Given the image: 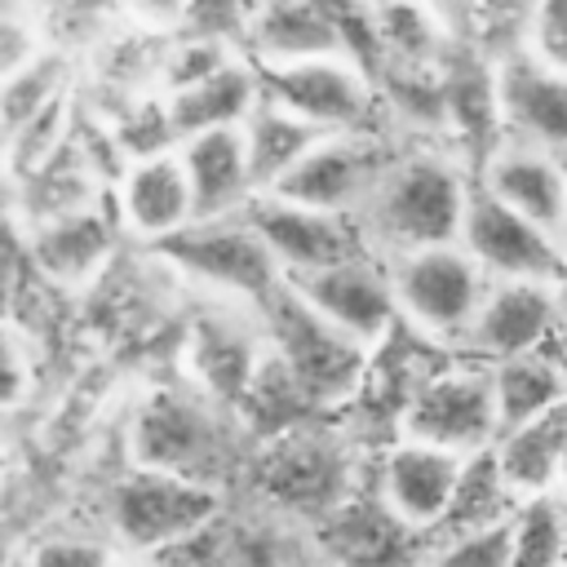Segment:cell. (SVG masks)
Returning a JSON list of instances; mask_svg holds the SVG:
<instances>
[{"instance_id": "cell-32", "label": "cell", "mask_w": 567, "mask_h": 567, "mask_svg": "<svg viewBox=\"0 0 567 567\" xmlns=\"http://www.w3.org/2000/svg\"><path fill=\"white\" fill-rule=\"evenodd\" d=\"M66 137H71V93L58 97L53 106H44L40 115H31L22 128L9 133V173L22 182V177L35 173Z\"/></svg>"}, {"instance_id": "cell-2", "label": "cell", "mask_w": 567, "mask_h": 567, "mask_svg": "<svg viewBox=\"0 0 567 567\" xmlns=\"http://www.w3.org/2000/svg\"><path fill=\"white\" fill-rule=\"evenodd\" d=\"M257 319L270 337V350L288 363V372L301 381L310 403L323 408H346L372 363V346L359 337L341 332L332 319H323L284 275V284L257 306Z\"/></svg>"}, {"instance_id": "cell-20", "label": "cell", "mask_w": 567, "mask_h": 567, "mask_svg": "<svg viewBox=\"0 0 567 567\" xmlns=\"http://www.w3.org/2000/svg\"><path fill=\"white\" fill-rule=\"evenodd\" d=\"M120 221L159 244L168 235H177L182 226L195 221V195H190V177L177 151L168 155H151V159H133L120 177Z\"/></svg>"}, {"instance_id": "cell-41", "label": "cell", "mask_w": 567, "mask_h": 567, "mask_svg": "<svg viewBox=\"0 0 567 567\" xmlns=\"http://www.w3.org/2000/svg\"><path fill=\"white\" fill-rule=\"evenodd\" d=\"M252 4H257V0H252Z\"/></svg>"}, {"instance_id": "cell-25", "label": "cell", "mask_w": 567, "mask_h": 567, "mask_svg": "<svg viewBox=\"0 0 567 567\" xmlns=\"http://www.w3.org/2000/svg\"><path fill=\"white\" fill-rule=\"evenodd\" d=\"M323 137H328V128H319V124L284 111L279 102L261 97L252 106V115L244 120V142H248V164H252L257 195L275 190Z\"/></svg>"}, {"instance_id": "cell-1", "label": "cell", "mask_w": 567, "mask_h": 567, "mask_svg": "<svg viewBox=\"0 0 567 567\" xmlns=\"http://www.w3.org/2000/svg\"><path fill=\"white\" fill-rule=\"evenodd\" d=\"M465 204H470V182L452 159L408 155L390 164L372 199L354 213V226L377 257L394 261L416 248L456 244Z\"/></svg>"}, {"instance_id": "cell-6", "label": "cell", "mask_w": 567, "mask_h": 567, "mask_svg": "<svg viewBox=\"0 0 567 567\" xmlns=\"http://www.w3.org/2000/svg\"><path fill=\"white\" fill-rule=\"evenodd\" d=\"M221 518V487L137 465L111 492V527L124 545L159 554Z\"/></svg>"}, {"instance_id": "cell-36", "label": "cell", "mask_w": 567, "mask_h": 567, "mask_svg": "<svg viewBox=\"0 0 567 567\" xmlns=\"http://www.w3.org/2000/svg\"><path fill=\"white\" fill-rule=\"evenodd\" d=\"M4 359H9V390L4 394H9V403H18L22 399V354H18V341L13 337H9V354Z\"/></svg>"}, {"instance_id": "cell-37", "label": "cell", "mask_w": 567, "mask_h": 567, "mask_svg": "<svg viewBox=\"0 0 567 567\" xmlns=\"http://www.w3.org/2000/svg\"><path fill=\"white\" fill-rule=\"evenodd\" d=\"M284 567H332V563H328V558H323V554L310 545V549H297V554H288V558H284Z\"/></svg>"}, {"instance_id": "cell-31", "label": "cell", "mask_w": 567, "mask_h": 567, "mask_svg": "<svg viewBox=\"0 0 567 567\" xmlns=\"http://www.w3.org/2000/svg\"><path fill=\"white\" fill-rule=\"evenodd\" d=\"M66 75H71V66H66L62 49H44L31 66L4 75V133L22 128L31 115H40L58 97H66Z\"/></svg>"}, {"instance_id": "cell-35", "label": "cell", "mask_w": 567, "mask_h": 567, "mask_svg": "<svg viewBox=\"0 0 567 567\" xmlns=\"http://www.w3.org/2000/svg\"><path fill=\"white\" fill-rule=\"evenodd\" d=\"M27 567H111V549L93 536H44L31 545Z\"/></svg>"}, {"instance_id": "cell-7", "label": "cell", "mask_w": 567, "mask_h": 567, "mask_svg": "<svg viewBox=\"0 0 567 567\" xmlns=\"http://www.w3.org/2000/svg\"><path fill=\"white\" fill-rule=\"evenodd\" d=\"M390 266L399 315L416 323L434 341L470 337L478 310H483V266L461 244H434L403 252Z\"/></svg>"}, {"instance_id": "cell-15", "label": "cell", "mask_w": 567, "mask_h": 567, "mask_svg": "<svg viewBox=\"0 0 567 567\" xmlns=\"http://www.w3.org/2000/svg\"><path fill=\"white\" fill-rule=\"evenodd\" d=\"M244 213L270 244L284 275H306V270H323L346 257L372 252L363 244L354 217H341V213H319V208H306V204H292L279 195H252Z\"/></svg>"}, {"instance_id": "cell-14", "label": "cell", "mask_w": 567, "mask_h": 567, "mask_svg": "<svg viewBox=\"0 0 567 567\" xmlns=\"http://www.w3.org/2000/svg\"><path fill=\"white\" fill-rule=\"evenodd\" d=\"M496 111L509 142L536 146L567 164V71H554L527 49L496 58Z\"/></svg>"}, {"instance_id": "cell-34", "label": "cell", "mask_w": 567, "mask_h": 567, "mask_svg": "<svg viewBox=\"0 0 567 567\" xmlns=\"http://www.w3.org/2000/svg\"><path fill=\"white\" fill-rule=\"evenodd\" d=\"M523 49L549 62L554 71H567V0H532Z\"/></svg>"}, {"instance_id": "cell-28", "label": "cell", "mask_w": 567, "mask_h": 567, "mask_svg": "<svg viewBox=\"0 0 567 567\" xmlns=\"http://www.w3.org/2000/svg\"><path fill=\"white\" fill-rule=\"evenodd\" d=\"M492 385H496L501 434L518 430V425H527V421H536L545 412H554L558 403H567V372L549 354H540V350L492 363Z\"/></svg>"}, {"instance_id": "cell-27", "label": "cell", "mask_w": 567, "mask_h": 567, "mask_svg": "<svg viewBox=\"0 0 567 567\" xmlns=\"http://www.w3.org/2000/svg\"><path fill=\"white\" fill-rule=\"evenodd\" d=\"M563 447H567V403L518 430H505L492 443L496 465L518 496H540L563 478Z\"/></svg>"}, {"instance_id": "cell-38", "label": "cell", "mask_w": 567, "mask_h": 567, "mask_svg": "<svg viewBox=\"0 0 567 567\" xmlns=\"http://www.w3.org/2000/svg\"><path fill=\"white\" fill-rule=\"evenodd\" d=\"M368 9H385V4H394V0H363Z\"/></svg>"}, {"instance_id": "cell-3", "label": "cell", "mask_w": 567, "mask_h": 567, "mask_svg": "<svg viewBox=\"0 0 567 567\" xmlns=\"http://www.w3.org/2000/svg\"><path fill=\"white\" fill-rule=\"evenodd\" d=\"M354 439L332 425H297L270 443L257 447L252 456V487L288 518L301 523H323L354 487H359V465H354Z\"/></svg>"}, {"instance_id": "cell-24", "label": "cell", "mask_w": 567, "mask_h": 567, "mask_svg": "<svg viewBox=\"0 0 567 567\" xmlns=\"http://www.w3.org/2000/svg\"><path fill=\"white\" fill-rule=\"evenodd\" d=\"M93 182H97L93 155H89V146L75 137V128H71V137H66L35 173H27V177L18 182V199H22V208H27L31 230L44 226V221H58V217H66V213L93 208V204H97Z\"/></svg>"}, {"instance_id": "cell-22", "label": "cell", "mask_w": 567, "mask_h": 567, "mask_svg": "<svg viewBox=\"0 0 567 567\" xmlns=\"http://www.w3.org/2000/svg\"><path fill=\"white\" fill-rule=\"evenodd\" d=\"M111 244H115V217L102 204H93V208L35 226L27 239V252H31V270H40L44 279L84 284L106 261Z\"/></svg>"}, {"instance_id": "cell-17", "label": "cell", "mask_w": 567, "mask_h": 567, "mask_svg": "<svg viewBox=\"0 0 567 567\" xmlns=\"http://www.w3.org/2000/svg\"><path fill=\"white\" fill-rule=\"evenodd\" d=\"M563 315V297L558 284H540V279H501L487 297L483 310L470 328V346L474 354L501 363V359H518L540 350Z\"/></svg>"}, {"instance_id": "cell-8", "label": "cell", "mask_w": 567, "mask_h": 567, "mask_svg": "<svg viewBox=\"0 0 567 567\" xmlns=\"http://www.w3.org/2000/svg\"><path fill=\"white\" fill-rule=\"evenodd\" d=\"M261 97L328 128L368 133L377 115V80L354 58H301V62H252Z\"/></svg>"}, {"instance_id": "cell-13", "label": "cell", "mask_w": 567, "mask_h": 567, "mask_svg": "<svg viewBox=\"0 0 567 567\" xmlns=\"http://www.w3.org/2000/svg\"><path fill=\"white\" fill-rule=\"evenodd\" d=\"M288 284L323 319H332L341 332L359 337L363 346H377L399 319L394 279H390V266L377 252H359V257H346V261L323 266V270L288 275Z\"/></svg>"}, {"instance_id": "cell-10", "label": "cell", "mask_w": 567, "mask_h": 567, "mask_svg": "<svg viewBox=\"0 0 567 567\" xmlns=\"http://www.w3.org/2000/svg\"><path fill=\"white\" fill-rule=\"evenodd\" d=\"M501 434L492 368H439L403 412L399 439H421L461 456L492 447Z\"/></svg>"}, {"instance_id": "cell-39", "label": "cell", "mask_w": 567, "mask_h": 567, "mask_svg": "<svg viewBox=\"0 0 567 567\" xmlns=\"http://www.w3.org/2000/svg\"><path fill=\"white\" fill-rule=\"evenodd\" d=\"M558 505H563V523H567V492H563V496H558Z\"/></svg>"}, {"instance_id": "cell-30", "label": "cell", "mask_w": 567, "mask_h": 567, "mask_svg": "<svg viewBox=\"0 0 567 567\" xmlns=\"http://www.w3.org/2000/svg\"><path fill=\"white\" fill-rule=\"evenodd\" d=\"M509 567H567V523L558 496H523L509 518Z\"/></svg>"}, {"instance_id": "cell-21", "label": "cell", "mask_w": 567, "mask_h": 567, "mask_svg": "<svg viewBox=\"0 0 567 567\" xmlns=\"http://www.w3.org/2000/svg\"><path fill=\"white\" fill-rule=\"evenodd\" d=\"M257 363H261V350L252 341V323L221 315V310L199 315L190 323V368H195L204 394H213L230 412H239Z\"/></svg>"}, {"instance_id": "cell-4", "label": "cell", "mask_w": 567, "mask_h": 567, "mask_svg": "<svg viewBox=\"0 0 567 567\" xmlns=\"http://www.w3.org/2000/svg\"><path fill=\"white\" fill-rule=\"evenodd\" d=\"M133 456L146 470H168L221 487L239 456V425H230V408L213 394L155 390L137 408Z\"/></svg>"}, {"instance_id": "cell-18", "label": "cell", "mask_w": 567, "mask_h": 567, "mask_svg": "<svg viewBox=\"0 0 567 567\" xmlns=\"http://www.w3.org/2000/svg\"><path fill=\"white\" fill-rule=\"evenodd\" d=\"M478 182L496 199H505L514 213H523L527 221H536L540 230L567 244V164L563 159L523 142H505L487 155Z\"/></svg>"}, {"instance_id": "cell-26", "label": "cell", "mask_w": 567, "mask_h": 567, "mask_svg": "<svg viewBox=\"0 0 567 567\" xmlns=\"http://www.w3.org/2000/svg\"><path fill=\"white\" fill-rule=\"evenodd\" d=\"M518 501V492L505 483L501 465H496V452L483 447L474 456H465V470H461V483H456V496L447 505V514L425 532V545H447V540H461V536H474V532H487L496 523H505Z\"/></svg>"}, {"instance_id": "cell-40", "label": "cell", "mask_w": 567, "mask_h": 567, "mask_svg": "<svg viewBox=\"0 0 567 567\" xmlns=\"http://www.w3.org/2000/svg\"><path fill=\"white\" fill-rule=\"evenodd\" d=\"M563 483H567V447H563Z\"/></svg>"}, {"instance_id": "cell-23", "label": "cell", "mask_w": 567, "mask_h": 567, "mask_svg": "<svg viewBox=\"0 0 567 567\" xmlns=\"http://www.w3.org/2000/svg\"><path fill=\"white\" fill-rule=\"evenodd\" d=\"M164 97H168L173 128L186 142V137L208 133V128H239L252 115V106L261 102V80H257L252 58H230L208 80L177 89V93H164Z\"/></svg>"}, {"instance_id": "cell-19", "label": "cell", "mask_w": 567, "mask_h": 567, "mask_svg": "<svg viewBox=\"0 0 567 567\" xmlns=\"http://www.w3.org/2000/svg\"><path fill=\"white\" fill-rule=\"evenodd\" d=\"M186 177H190V195H195V221L208 217H230L244 213L248 199L257 195L252 182V164H248V142H244V124L239 128H208L195 133L177 146Z\"/></svg>"}, {"instance_id": "cell-12", "label": "cell", "mask_w": 567, "mask_h": 567, "mask_svg": "<svg viewBox=\"0 0 567 567\" xmlns=\"http://www.w3.org/2000/svg\"><path fill=\"white\" fill-rule=\"evenodd\" d=\"M390 164H394V155L372 137V128L368 133H328L266 195H279V199H292V204H306V208H319V213L354 217L372 199V190L381 186Z\"/></svg>"}, {"instance_id": "cell-11", "label": "cell", "mask_w": 567, "mask_h": 567, "mask_svg": "<svg viewBox=\"0 0 567 567\" xmlns=\"http://www.w3.org/2000/svg\"><path fill=\"white\" fill-rule=\"evenodd\" d=\"M310 532L332 567H421V554H430L425 532L390 509L377 474H363L359 487Z\"/></svg>"}, {"instance_id": "cell-5", "label": "cell", "mask_w": 567, "mask_h": 567, "mask_svg": "<svg viewBox=\"0 0 567 567\" xmlns=\"http://www.w3.org/2000/svg\"><path fill=\"white\" fill-rule=\"evenodd\" d=\"M155 252H164L177 270L195 275L208 288L248 297L252 310L284 284V266L275 261L270 244L261 239V230L248 221V213H230V217H208V221H190L177 235L159 239Z\"/></svg>"}, {"instance_id": "cell-29", "label": "cell", "mask_w": 567, "mask_h": 567, "mask_svg": "<svg viewBox=\"0 0 567 567\" xmlns=\"http://www.w3.org/2000/svg\"><path fill=\"white\" fill-rule=\"evenodd\" d=\"M128 9L151 31L213 35L226 44H244L252 0H128Z\"/></svg>"}, {"instance_id": "cell-16", "label": "cell", "mask_w": 567, "mask_h": 567, "mask_svg": "<svg viewBox=\"0 0 567 567\" xmlns=\"http://www.w3.org/2000/svg\"><path fill=\"white\" fill-rule=\"evenodd\" d=\"M461 470H465L461 452H447V447H434L421 439H399L377 456L372 474H377V487L390 501V509L399 518H408L412 527L430 532L447 514Z\"/></svg>"}, {"instance_id": "cell-33", "label": "cell", "mask_w": 567, "mask_h": 567, "mask_svg": "<svg viewBox=\"0 0 567 567\" xmlns=\"http://www.w3.org/2000/svg\"><path fill=\"white\" fill-rule=\"evenodd\" d=\"M509 518L496 523V527H487V532H474V536L434 545L425 554V567H509Z\"/></svg>"}, {"instance_id": "cell-9", "label": "cell", "mask_w": 567, "mask_h": 567, "mask_svg": "<svg viewBox=\"0 0 567 567\" xmlns=\"http://www.w3.org/2000/svg\"><path fill=\"white\" fill-rule=\"evenodd\" d=\"M461 248L492 279H540V284L567 279V244L540 230L536 221H527L523 213H514L483 182H470Z\"/></svg>"}]
</instances>
